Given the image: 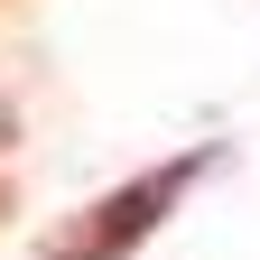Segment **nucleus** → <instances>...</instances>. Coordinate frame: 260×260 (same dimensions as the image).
Listing matches in <instances>:
<instances>
[{
    "instance_id": "f257e3e1",
    "label": "nucleus",
    "mask_w": 260,
    "mask_h": 260,
    "mask_svg": "<svg viewBox=\"0 0 260 260\" xmlns=\"http://www.w3.org/2000/svg\"><path fill=\"white\" fill-rule=\"evenodd\" d=\"M214 158H223V149H186V158H158V168H140L130 186H112L103 205H84V214L65 223V233H56L38 260H130V251L158 233V223L186 205V186L205 177Z\"/></svg>"
},
{
    "instance_id": "f03ea898",
    "label": "nucleus",
    "mask_w": 260,
    "mask_h": 260,
    "mask_svg": "<svg viewBox=\"0 0 260 260\" xmlns=\"http://www.w3.org/2000/svg\"><path fill=\"white\" fill-rule=\"evenodd\" d=\"M10 130H19V112H10V103H0V140H10Z\"/></svg>"
}]
</instances>
